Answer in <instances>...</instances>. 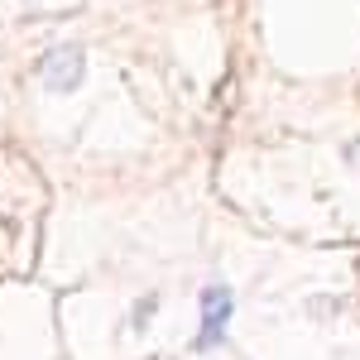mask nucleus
Returning a JSON list of instances; mask_svg holds the SVG:
<instances>
[{
  "label": "nucleus",
  "mask_w": 360,
  "mask_h": 360,
  "mask_svg": "<svg viewBox=\"0 0 360 360\" xmlns=\"http://www.w3.org/2000/svg\"><path fill=\"white\" fill-rule=\"evenodd\" d=\"M39 72H44V86H53V91H72V86H82L86 58H82V49L63 44V49H49V58L39 63Z\"/></svg>",
  "instance_id": "obj_1"
},
{
  "label": "nucleus",
  "mask_w": 360,
  "mask_h": 360,
  "mask_svg": "<svg viewBox=\"0 0 360 360\" xmlns=\"http://www.w3.org/2000/svg\"><path fill=\"white\" fill-rule=\"evenodd\" d=\"M226 317H231V288H207L202 293V336H197V351H212L226 336Z\"/></svg>",
  "instance_id": "obj_2"
}]
</instances>
